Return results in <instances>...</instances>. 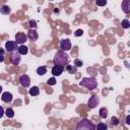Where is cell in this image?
<instances>
[{
  "label": "cell",
  "instance_id": "obj_1",
  "mask_svg": "<svg viewBox=\"0 0 130 130\" xmlns=\"http://www.w3.org/2000/svg\"><path fill=\"white\" fill-rule=\"evenodd\" d=\"M53 63H54V65H61V66L65 67V65H67L69 63V56L62 50L57 51V53L54 56Z\"/></svg>",
  "mask_w": 130,
  "mask_h": 130
},
{
  "label": "cell",
  "instance_id": "obj_2",
  "mask_svg": "<svg viewBox=\"0 0 130 130\" xmlns=\"http://www.w3.org/2000/svg\"><path fill=\"white\" fill-rule=\"evenodd\" d=\"M79 85L91 90L98 87V81L94 77H83L79 82Z\"/></svg>",
  "mask_w": 130,
  "mask_h": 130
},
{
  "label": "cell",
  "instance_id": "obj_3",
  "mask_svg": "<svg viewBox=\"0 0 130 130\" xmlns=\"http://www.w3.org/2000/svg\"><path fill=\"white\" fill-rule=\"evenodd\" d=\"M94 128H95V126L92 125L91 122L86 118L81 119L76 125L77 130H91V129H94Z\"/></svg>",
  "mask_w": 130,
  "mask_h": 130
},
{
  "label": "cell",
  "instance_id": "obj_4",
  "mask_svg": "<svg viewBox=\"0 0 130 130\" xmlns=\"http://www.w3.org/2000/svg\"><path fill=\"white\" fill-rule=\"evenodd\" d=\"M26 39H27V37H26V35H25L24 32L19 31V32H17V34L15 35V42H16L17 45H22V44H24V43L26 42Z\"/></svg>",
  "mask_w": 130,
  "mask_h": 130
},
{
  "label": "cell",
  "instance_id": "obj_5",
  "mask_svg": "<svg viewBox=\"0 0 130 130\" xmlns=\"http://www.w3.org/2000/svg\"><path fill=\"white\" fill-rule=\"evenodd\" d=\"M60 49L64 52H67L71 49V42L69 39H64L60 42Z\"/></svg>",
  "mask_w": 130,
  "mask_h": 130
},
{
  "label": "cell",
  "instance_id": "obj_6",
  "mask_svg": "<svg viewBox=\"0 0 130 130\" xmlns=\"http://www.w3.org/2000/svg\"><path fill=\"white\" fill-rule=\"evenodd\" d=\"M99 103H100V98L98 95H91L87 102V105L90 109H93L99 105Z\"/></svg>",
  "mask_w": 130,
  "mask_h": 130
},
{
  "label": "cell",
  "instance_id": "obj_7",
  "mask_svg": "<svg viewBox=\"0 0 130 130\" xmlns=\"http://www.w3.org/2000/svg\"><path fill=\"white\" fill-rule=\"evenodd\" d=\"M19 83L23 86V87H28L30 85V78L28 75L23 74L19 77Z\"/></svg>",
  "mask_w": 130,
  "mask_h": 130
},
{
  "label": "cell",
  "instance_id": "obj_8",
  "mask_svg": "<svg viewBox=\"0 0 130 130\" xmlns=\"http://www.w3.org/2000/svg\"><path fill=\"white\" fill-rule=\"evenodd\" d=\"M27 39L29 40V41H31V42H36L37 40H38V38H39V35H38V32H37V30L35 29V28H29L28 29V31H27Z\"/></svg>",
  "mask_w": 130,
  "mask_h": 130
},
{
  "label": "cell",
  "instance_id": "obj_9",
  "mask_svg": "<svg viewBox=\"0 0 130 130\" xmlns=\"http://www.w3.org/2000/svg\"><path fill=\"white\" fill-rule=\"evenodd\" d=\"M5 49L7 52H13L17 49V44L15 41H7L5 43Z\"/></svg>",
  "mask_w": 130,
  "mask_h": 130
},
{
  "label": "cell",
  "instance_id": "obj_10",
  "mask_svg": "<svg viewBox=\"0 0 130 130\" xmlns=\"http://www.w3.org/2000/svg\"><path fill=\"white\" fill-rule=\"evenodd\" d=\"M64 71V66L61 65H54L52 68V74L54 76H60Z\"/></svg>",
  "mask_w": 130,
  "mask_h": 130
},
{
  "label": "cell",
  "instance_id": "obj_11",
  "mask_svg": "<svg viewBox=\"0 0 130 130\" xmlns=\"http://www.w3.org/2000/svg\"><path fill=\"white\" fill-rule=\"evenodd\" d=\"M20 60H21V57L18 52H15L10 56V61L13 65H18L20 63Z\"/></svg>",
  "mask_w": 130,
  "mask_h": 130
},
{
  "label": "cell",
  "instance_id": "obj_12",
  "mask_svg": "<svg viewBox=\"0 0 130 130\" xmlns=\"http://www.w3.org/2000/svg\"><path fill=\"white\" fill-rule=\"evenodd\" d=\"M12 93L11 92H8V91H5L2 93V96H1V100L4 102V103H10L12 101Z\"/></svg>",
  "mask_w": 130,
  "mask_h": 130
},
{
  "label": "cell",
  "instance_id": "obj_13",
  "mask_svg": "<svg viewBox=\"0 0 130 130\" xmlns=\"http://www.w3.org/2000/svg\"><path fill=\"white\" fill-rule=\"evenodd\" d=\"M121 7L125 13H129L130 12V0H123Z\"/></svg>",
  "mask_w": 130,
  "mask_h": 130
},
{
  "label": "cell",
  "instance_id": "obj_14",
  "mask_svg": "<svg viewBox=\"0 0 130 130\" xmlns=\"http://www.w3.org/2000/svg\"><path fill=\"white\" fill-rule=\"evenodd\" d=\"M17 52L20 54V55H26L27 52H28V48L24 45H20L18 48H17Z\"/></svg>",
  "mask_w": 130,
  "mask_h": 130
},
{
  "label": "cell",
  "instance_id": "obj_15",
  "mask_svg": "<svg viewBox=\"0 0 130 130\" xmlns=\"http://www.w3.org/2000/svg\"><path fill=\"white\" fill-rule=\"evenodd\" d=\"M66 70H67L68 73H70V74H74V73L77 72V67H76L74 64H73V65H68V64H67V66H66Z\"/></svg>",
  "mask_w": 130,
  "mask_h": 130
},
{
  "label": "cell",
  "instance_id": "obj_16",
  "mask_svg": "<svg viewBox=\"0 0 130 130\" xmlns=\"http://www.w3.org/2000/svg\"><path fill=\"white\" fill-rule=\"evenodd\" d=\"M28 93H29L30 95H32V96L39 95V93H40V89H39L38 86H32V87H30V89L28 90Z\"/></svg>",
  "mask_w": 130,
  "mask_h": 130
},
{
  "label": "cell",
  "instance_id": "obj_17",
  "mask_svg": "<svg viewBox=\"0 0 130 130\" xmlns=\"http://www.w3.org/2000/svg\"><path fill=\"white\" fill-rule=\"evenodd\" d=\"M99 114H100V117L102 119H106L108 117V109L107 108H101L100 111H99Z\"/></svg>",
  "mask_w": 130,
  "mask_h": 130
},
{
  "label": "cell",
  "instance_id": "obj_18",
  "mask_svg": "<svg viewBox=\"0 0 130 130\" xmlns=\"http://www.w3.org/2000/svg\"><path fill=\"white\" fill-rule=\"evenodd\" d=\"M10 11H11V8H10L8 5H2V6L0 7V12H1L2 14H9Z\"/></svg>",
  "mask_w": 130,
  "mask_h": 130
},
{
  "label": "cell",
  "instance_id": "obj_19",
  "mask_svg": "<svg viewBox=\"0 0 130 130\" xmlns=\"http://www.w3.org/2000/svg\"><path fill=\"white\" fill-rule=\"evenodd\" d=\"M37 73H38V75H40V76L45 75V74L47 73V67H46V66H40V67H38V68H37Z\"/></svg>",
  "mask_w": 130,
  "mask_h": 130
},
{
  "label": "cell",
  "instance_id": "obj_20",
  "mask_svg": "<svg viewBox=\"0 0 130 130\" xmlns=\"http://www.w3.org/2000/svg\"><path fill=\"white\" fill-rule=\"evenodd\" d=\"M121 25L123 28H129L130 27V21L128 19H123L121 22Z\"/></svg>",
  "mask_w": 130,
  "mask_h": 130
},
{
  "label": "cell",
  "instance_id": "obj_21",
  "mask_svg": "<svg viewBox=\"0 0 130 130\" xmlns=\"http://www.w3.org/2000/svg\"><path fill=\"white\" fill-rule=\"evenodd\" d=\"M5 115L8 117V118H13L14 117V111L12 109H7L5 111Z\"/></svg>",
  "mask_w": 130,
  "mask_h": 130
},
{
  "label": "cell",
  "instance_id": "obj_22",
  "mask_svg": "<svg viewBox=\"0 0 130 130\" xmlns=\"http://www.w3.org/2000/svg\"><path fill=\"white\" fill-rule=\"evenodd\" d=\"M110 122H111V124H112V125H114V126H117V125L119 124V122H120V121H119V119H118L117 117L113 116V117L111 118V121H110Z\"/></svg>",
  "mask_w": 130,
  "mask_h": 130
},
{
  "label": "cell",
  "instance_id": "obj_23",
  "mask_svg": "<svg viewBox=\"0 0 130 130\" xmlns=\"http://www.w3.org/2000/svg\"><path fill=\"white\" fill-rule=\"evenodd\" d=\"M47 84H48V85H55V84H56V79H55V77L49 78V79L47 80Z\"/></svg>",
  "mask_w": 130,
  "mask_h": 130
},
{
  "label": "cell",
  "instance_id": "obj_24",
  "mask_svg": "<svg viewBox=\"0 0 130 130\" xmlns=\"http://www.w3.org/2000/svg\"><path fill=\"white\" fill-rule=\"evenodd\" d=\"M96 128H98V129H103V130H106V129L108 128V125H107V124H105V123H103V122H101V123H99V124H98Z\"/></svg>",
  "mask_w": 130,
  "mask_h": 130
},
{
  "label": "cell",
  "instance_id": "obj_25",
  "mask_svg": "<svg viewBox=\"0 0 130 130\" xmlns=\"http://www.w3.org/2000/svg\"><path fill=\"white\" fill-rule=\"evenodd\" d=\"M95 4L98 6H105L107 4V0H95Z\"/></svg>",
  "mask_w": 130,
  "mask_h": 130
},
{
  "label": "cell",
  "instance_id": "obj_26",
  "mask_svg": "<svg viewBox=\"0 0 130 130\" xmlns=\"http://www.w3.org/2000/svg\"><path fill=\"white\" fill-rule=\"evenodd\" d=\"M74 65L78 68V67H81V66L83 65V62H82L81 60H79V59H75V60H74Z\"/></svg>",
  "mask_w": 130,
  "mask_h": 130
},
{
  "label": "cell",
  "instance_id": "obj_27",
  "mask_svg": "<svg viewBox=\"0 0 130 130\" xmlns=\"http://www.w3.org/2000/svg\"><path fill=\"white\" fill-rule=\"evenodd\" d=\"M83 35V30L82 29H77L75 32H74V36L75 37H80V36H82Z\"/></svg>",
  "mask_w": 130,
  "mask_h": 130
},
{
  "label": "cell",
  "instance_id": "obj_28",
  "mask_svg": "<svg viewBox=\"0 0 130 130\" xmlns=\"http://www.w3.org/2000/svg\"><path fill=\"white\" fill-rule=\"evenodd\" d=\"M29 25H30V27L32 28H35L36 26H37V21L36 20H29Z\"/></svg>",
  "mask_w": 130,
  "mask_h": 130
},
{
  "label": "cell",
  "instance_id": "obj_29",
  "mask_svg": "<svg viewBox=\"0 0 130 130\" xmlns=\"http://www.w3.org/2000/svg\"><path fill=\"white\" fill-rule=\"evenodd\" d=\"M5 114V111H4V109H3V107L2 106H0V119L3 117V115Z\"/></svg>",
  "mask_w": 130,
  "mask_h": 130
},
{
  "label": "cell",
  "instance_id": "obj_30",
  "mask_svg": "<svg viewBox=\"0 0 130 130\" xmlns=\"http://www.w3.org/2000/svg\"><path fill=\"white\" fill-rule=\"evenodd\" d=\"M126 124H127V125L130 124V116H129V115L126 117Z\"/></svg>",
  "mask_w": 130,
  "mask_h": 130
},
{
  "label": "cell",
  "instance_id": "obj_31",
  "mask_svg": "<svg viewBox=\"0 0 130 130\" xmlns=\"http://www.w3.org/2000/svg\"><path fill=\"white\" fill-rule=\"evenodd\" d=\"M4 61V54H0V63Z\"/></svg>",
  "mask_w": 130,
  "mask_h": 130
},
{
  "label": "cell",
  "instance_id": "obj_32",
  "mask_svg": "<svg viewBox=\"0 0 130 130\" xmlns=\"http://www.w3.org/2000/svg\"><path fill=\"white\" fill-rule=\"evenodd\" d=\"M0 54H4V51H3V49H1V48H0Z\"/></svg>",
  "mask_w": 130,
  "mask_h": 130
},
{
  "label": "cell",
  "instance_id": "obj_33",
  "mask_svg": "<svg viewBox=\"0 0 130 130\" xmlns=\"http://www.w3.org/2000/svg\"><path fill=\"white\" fill-rule=\"evenodd\" d=\"M1 91H2V86L0 85V92H1Z\"/></svg>",
  "mask_w": 130,
  "mask_h": 130
}]
</instances>
